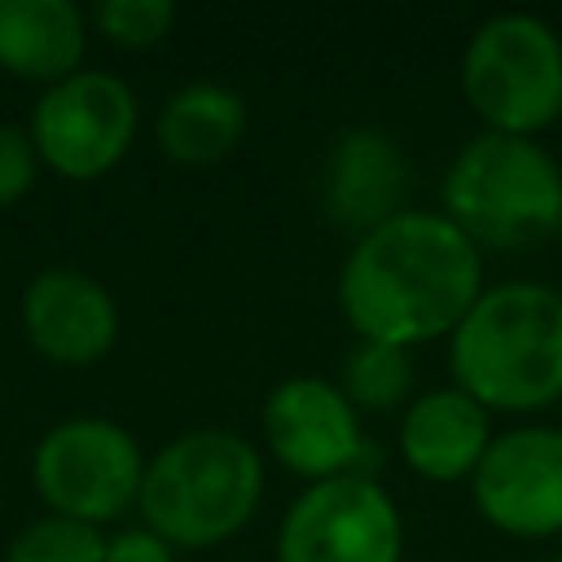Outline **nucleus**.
<instances>
[{
  "instance_id": "obj_1",
  "label": "nucleus",
  "mask_w": 562,
  "mask_h": 562,
  "mask_svg": "<svg viewBox=\"0 0 562 562\" xmlns=\"http://www.w3.org/2000/svg\"><path fill=\"white\" fill-rule=\"evenodd\" d=\"M483 290V250L443 211H400L356 237L338 268V312L351 334L404 351L452 338Z\"/></svg>"
},
{
  "instance_id": "obj_2",
  "label": "nucleus",
  "mask_w": 562,
  "mask_h": 562,
  "mask_svg": "<svg viewBox=\"0 0 562 562\" xmlns=\"http://www.w3.org/2000/svg\"><path fill=\"white\" fill-rule=\"evenodd\" d=\"M452 386L487 413H536L562 400V294L501 281L479 294L448 338Z\"/></svg>"
},
{
  "instance_id": "obj_3",
  "label": "nucleus",
  "mask_w": 562,
  "mask_h": 562,
  "mask_svg": "<svg viewBox=\"0 0 562 562\" xmlns=\"http://www.w3.org/2000/svg\"><path fill=\"white\" fill-rule=\"evenodd\" d=\"M263 501V461L233 430H189L145 461L140 518L171 549H211L233 540Z\"/></svg>"
},
{
  "instance_id": "obj_4",
  "label": "nucleus",
  "mask_w": 562,
  "mask_h": 562,
  "mask_svg": "<svg viewBox=\"0 0 562 562\" xmlns=\"http://www.w3.org/2000/svg\"><path fill=\"white\" fill-rule=\"evenodd\" d=\"M439 202L479 250H522L562 233V167L531 136L479 132L448 162Z\"/></svg>"
},
{
  "instance_id": "obj_5",
  "label": "nucleus",
  "mask_w": 562,
  "mask_h": 562,
  "mask_svg": "<svg viewBox=\"0 0 562 562\" xmlns=\"http://www.w3.org/2000/svg\"><path fill=\"white\" fill-rule=\"evenodd\" d=\"M461 92L487 132L536 136L562 119V35L536 13H496L461 53Z\"/></svg>"
},
{
  "instance_id": "obj_6",
  "label": "nucleus",
  "mask_w": 562,
  "mask_h": 562,
  "mask_svg": "<svg viewBox=\"0 0 562 562\" xmlns=\"http://www.w3.org/2000/svg\"><path fill=\"white\" fill-rule=\"evenodd\" d=\"M35 487L57 518L110 522L140 496V443L105 417H70L35 448Z\"/></svg>"
},
{
  "instance_id": "obj_7",
  "label": "nucleus",
  "mask_w": 562,
  "mask_h": 562,
  "mask_svg": "<svg viewBox=\"0 0 562 562\" xmlns=\"http://www.w3.org/2000/svg\"><path fill=\"white\" fill-rule=\"evenodd\" d=\"M400 509L369 474L307 483L277 531V562H400Z\"/></svg>"
},
{
  "instance_id": "obj_8",
  "label": "nucleus",
  "mask_w": 562,
  "mask_h": 562,
  "mask_svg": "<svg viewBox=\"0 0 562 562\" xmlns=\"http://www.w3.org/2000/svg\"><path fill=\"white\" fill-rule=\"evenodd\" d=\"M263 443L299 479L325 483L342 474L373 479V443L356 404L338 382L316 373L281 378L263 400Z\"/></svg>"
},
{
  "instance_id": "obj_9",
  "label": "nucleus",
  "mask_w": 562,
  "mask_h": 562,
  "mask_svg": "<svg viewBox=\"0 0 562 562\" xmlns=\"http://www.w3.org/2000/svg\"><path fill=\"white\" fill-rule=\"evenodd\" d=\"M136 136V97L123 79L105 70H75L53 83L35 114L31 140L35 154L66 180L105 176Z\"/></svg>"
},
{
  "instance_id": "obj_10",
  "label": "nucleus",
  "mask_w": 562,
  "mask_h": 562,
  "mask_svg": "<svg viewBox=\"0 0 562 562\" xmlns=\"http://www.w3.org/2000/svg\"><path fill=\"white\" fill-rule=\"evenodd\" d=\"M474 509L514 540L562 531V426H514L492 439L474 479Z\"/></svg>"
},
{
  "instance_id": "obj_11",
  "label": "nucleus",
  "mask_w": 562,
  "mask_h": 562,
  "mask_svg": "<svg viewBox=\"0 0 562 562\" xmlns=\"http://www.w3.org/2000/svg\"><path fill=\"white\" fill-rule=\"evenodd\" d=\"M408 198V158L382 127H347L321 167V206L334 228L364 237L395 220Z\"/></svg>"
},
{
  "instance_id": "obj_12",
  "label": "nucleus",
  "mask_w": 562,
  "mask_h": 562,
  "mask_svg": "<svg viewBox=\"0 0 562 562\" xmlns=\"http://www.w3.org/2000/svg\"><path fill=\"white\" fill-rule=\"evenodd\" d=\"M22 325L48 360L92 364L119 338V307L97 277L79 268H48L22 294Z\"/></svg>"
},
{
  "instance_id": "obj_13",
  "label": "nucleus",
  "mask_w": 562,
  "mask_h": 562,
  "mask_svg": "<svg viewBox=\"0 0 562 562\" xmlns=\"http://www.w3.org/2000/svg\"><path fill=\"white\" fill-rule=\"evenodd\" d=\"M492 439H496L492 413L461 386H435L413 395L395 435L404 465L430 483L474 479Z\"/></svg>"
},
{
  "instance_id": "obj_14",
  "label": "nucleus",
  "mask_w": 562,
  "mask_h": 562,
  "mask_svg": "<svg viewBox=\"0 0 562 562\" xmlns=\"http://www.w3.org/2000/svg\"><path fill=\"white\" fill-rule=\"evenodd\" d=\"M88 22L70 0H0V66L18 79L61 83L79 70Z\"/></svg>"
},
{
  "instance_id": "obj_15",
  "label": "nucleus",
  "mask_w": 562,
  "mask_h": 562,
  "mask_svg": "<svg viewBox=\"0 0 562 562\" xmlns=\"http://www.w3.org/2000/svg\"><path fill=\"white\" fill-rule=\"evenodd\" d=\"M246 132V101L224 83H189L158 114V149L180 167H211Z\"/></svg>"
},
{
  "instance_id": "obj_16",
  "label": "nucleus",
  "mask_w": 562,
  "mask_h": 562,
  "mask_svg": "<svg viewBox=\"0 0 562 562\" xmlns=\"http://www.w3.org/2000/svg\"><path fill=\"white\" fill-rule=\"evenodd\" d=\"M417 364L413 351L391 342L356 338V347L338 364V386L356 404V413H391L400 404H413Z\"/></svg>"
},
{
  "instance_id": "obj_17",
  "label": "nucleus",
  "mask_w": 562,
  "mask_h": 562,
  "mask_svg": "<svg viewBox=\"0 0 562 562\" xmlns=\"http://www.w3.org/2000/svg\"><path fill=\"white\" fill-rule=\"evenodd\" d=\"M4 562H105V540L97 527L53 514L18 531Z\"/></svg>"
},
{
  "instance_id": "obj_18",
  "label": "nucleus",
  "mask_w": 562,
  "mask_h": 562,
  "mask_svg": "<svg viewBox=\"0 0 562 562\" xmlns=\"http://www.w3.org/2000/svg\"><path fill=\"white\" fill-rule=\"evenodd\" d=\"M171 22V0H101L92 9V26L119 48H154L158 40H167Z\"/></svg>"
},
{
  "instance_id": "obj_19",
  "label": "nucleus",
  "mask_w": 562,
  "mask_h": 562,
  "mask_svg": "<svg viewBox=\"0 0 562 562\" xmlns=\"http://www.w3.org/2000/svg\"><path fill=\"white\" fill-rule=\"evenodd\" d=\"M35 140L31 132L0 123V206H13L18 198H26V189L35 184Z\"/></svg>"
},
{
  "instance_id": "obj_20",
  "label": "nucleus",
  "mask_w": 562,
  "mask_h": 562,
  "mask_svg": "<svg viewBox=\"0 0 562 562\" xmlns=\"http://www.w3.org/2000/svg\"><path fill=\"white\" fill-rule=\"evenodd\" d=\"M105 562H176V553L162 536H154L149 527H136L105 540Z\"/></svg>"
},
{
  "instance_id": "obj_21",
  "label": "nucleus",
  "mask_w": 562,
  "mask_h": 562,
  "mask_svg": "<svg viewBox=\"0 0 562 562\" xmlns=\"http://www.w3.org/2000/svg\"><path fill=\"white\" fill-rule=\"evenodd\" d=\"M553 562H562V558H553Z\"/></svg>"
}]
</instances>
